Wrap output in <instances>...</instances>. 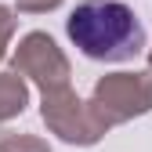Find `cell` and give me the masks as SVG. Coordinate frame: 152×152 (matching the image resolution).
<instances>
[{"instance_id":"1","label":"cell","mask_w":152,"mask_h":152,"mask_svg":"<svg viewBox=\"0 0 152 152\" xmlns=\"http://www.w3.org/2000/svg\"><path fill=\"white\" fill-rule=\"evenodd\" d=\"M69 40L94 62H130L145 54V29L123 0H83L65 18Z\"/></svg>"},{"instance_id":"2","label":"cell","mask_w":152,"mask_h":152,"mask_svg":"<svg viewBox=\"0 0 152 152\" xmlns=\"http://www.w3.org/2000/svg\"><path fill=\"white\" fill-rule=\"evenodd\" d=\"M40 116L51 134H58L65 145H98L109 134V120L102 116L94 102H83L72 87L47 91L40 98Z\"/></svg>"},{"instance_id":"3","label":"cell","mask_w":152,"mask_h":152,"mask_svg":"<svg viewBox=\"0 0 152 152\" xmlns=\"http://www.w3.org/2000/svg\"><path fill=\"white\" fill-rule=\"evenodd\" d=\"M11 72L22 76V80H33L44 94L62 91L72 80V65L65 58V51L54 44L51 33H40V29H33L18 40V47L11 54Z\"/></svg>"},{"instance_id":"4","label":"cell","mask_w":152,"mask_h":152,"mask_svg":"<svg viewBox=\"0 0 152 152\" xmlns=\"http://www.w3.org/2000/svg\"><path fill=\"white\" fill-rule=\"evenodd\" d=\"M91 102L109 120V127L127 123L134 116H145V112H152V69L102 76V80L94 83Z\"/></svg>"},{"instance_id":"5","label":"cell","mask_w":152,"mask_h":152,"mask_svg":"<svg viewBox=\"0 0 152 152\" xmlns=\"http://www.w3.org/2000/svg\"><path fill=\"white\" fill-rule=\"evenodd\" d=\"M26 105H29V83L22 80V76H15L11 69L0 72V123L22 116Z\"/></svg>"},{"instance_id":"6","label":"cell","mask_w":152,"mask_h":152,"mask_svg":"<svg viewBox=\"0 0 152 152\" xmlns=\"http://www.w3.org/2000/svg\"><path fill=\"white\" fill-rule=\"evenodd\" d=\"M0 152H51V145L36 134H15V130H0Z\"/></svg>"},{"instance_id":"7","label":"cell","mask_w":152,"mask_h":152,"mask_svg":"<svg viewBox=\"0 0 152 152\" xmlns=\"http://www.w3.org/2000/svg\"><path fill=\"white\" fill-rule=\"evenodd\" d=\"M15 29H18V18H15V11L0 4V62L7 58V44H11Z\"/></svg>"},{"instance_id":"8","label":"cell","mask_w":152,"mask_h":152,"mask_svg":"<svg viewBox=\"0 0 152 152\" xmlns=\"http://www.w3.org/2000/svg\"><path fill=\"white\" fill-rule=\"evenodd\" d=\"M54 7H62V0H15V11L22 15H47Z\"/></svg>"},{"instance_id":"9","label":"cell","mask_w":152,"mask_h":152,"mask_svg":"<svg viewBox=\"0 0 152 152\" xmlns=\"http://www.w3.org/2000/svg\"><path fill=\"white\" fill-rule=\"evenodd\" d=\"M145 58H148V69H152V47H145Z\"/></svg>"}]
</instances>
